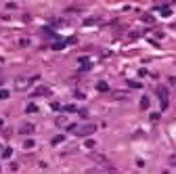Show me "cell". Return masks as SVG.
I'll list each match as a JSON object with an SVG mask.
<instances>
[{
    "mask_svg": "<svg viewBox=\"0 0 176 174\" xmlns=\"http://www.w3.org/2000/svg\"><path fill=\"white\" fill-rule=\"evenodd\" d=\"M90 160L94 162V164H99V166H103V168H113L111 166V162L103 155V153H90Z\"/></svg>",
    "mask_w": 176,
    "mask_h": 174,
    "instance_id": "cell-1",
    "label": "cell"
},
{
    "mask_svg": "<svg viewBox=\"0 0 176 174\" xmlns=\"http://www.w3.org/2000/svg\"><path fill=\"white\" fill-rule=\"evenodd\" d=\"M94 130H96L94 124H86V126H82V128L78 130V134H80V136H88V134H92Z\"/></svg>",
    "mask_w": 176,
    "mask_h": 174,
    "instance_id": "cell-2",
    "label": "cell"
},
{
    "mask_svg": "<svg viewBox=\"0 0 176 174\" xmlns=\"http://www.w3.org/2000/svg\"><path fill=\"white\" fill-rule=\"evenodd\" d=\"M30 82H32L30 78H17V82H15V84H17V90H25Z\"/></svg>",
    "mask_w": 176,
    "mask_h": 174,
    "instance_id": "cell-3",
    "label": "cell"
},
{
    "mask_svg": "<svg viewBox=\"0 0 176 174\" xmlns=\"http://www.w3.org/2000/svg\"><path fill=\"white\" fill-rule=\"evenodd\" d=\"M30 132H34V126H32V124H25V126L21 128V134H30Z\"/></svg>",
    "mask_w": 176,
    "mask_h": 174,
    "instance_id": "cell-4",
    "label": "cell"
},
{
    "mask_svg": "<svg viewBox=\"0 0 176 174\" xmlns=\"http://www.w3.org/2000/svg\"><path fill=\"white\" fill-rule=\"evenodd\" d=\"M147 107H149V99L143 96V99H140V109H147Z\"/></svg>",
    "mask_w": 176,
    "mask_h": 174,
    "instance_id": "cell-5",
    "label": "cell"
},
{
    "mask_svg": "<svg viewBox=\"0 0 176 174\" xmlns=\"http://www.w3.org/2000/svg\"><path fill=\"white\" fill-rule=\"evenodd\" d=\"M96 88H99V90H109V88H107V84H105V82H99V84H96Z\"/></svg>",
    "mask_w": 176,
    "mask_h": 174,
    "instance_id": "cell-6",
    "label": "cell"
},
{
    "mask_svg": "<svg viewBox=\"0 0 176 174\" xmlns=\"http://www.w3.org/2000/svg\"><path fill=\"white\" fill-rule=\"evenodd\" d=\"M6 96H8V92L6 90H0V99H6Z\"/></svg>",
    "mask_w": 176,
    "mask_h": 174,
    "instance_id": "cell-7",
    "label": "cell"
},
{
    "mask_svg": "<svg viewBox=\"0 0 176 174\" xmlns=\"http://www.w3.org/2000/svg\"><path fill=\"white\" fill-rule=\"evenodd\" d=\"M170 164H172V166H176V155H172V157H170Z\"/></svg>",
    "mask_w": 176,
    "mask_h": 174,
    "instance_id": "cell-8",
    "label": "cell"
}]
</instances>
